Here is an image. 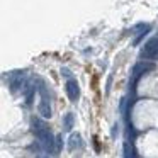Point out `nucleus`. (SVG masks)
Returning <instances> with one entry per match:
<instances>
[{"mask_svg":"<svg viewBox=\"0 0 158 158\" xmlns=\"http://www.w3.org/2000/svg\"><path fill=\"white\" fill-rule=\"evenodd\" d=\"M39 94H41V100L38 104V110H39V116L43 119H49L51 117V102H49V97L46 94V87L44 83H39Z\"/></svg>","mask_w":158,"mask_h":158,"instance_id":"obj_2","label":"nucleus"},{"mask_svg":"<svg viewBox=\"0 0 158 158\" xmlns=\"http://www.w3.org/2000/svg\"><path fill=\"white\" fill-rule=\"evenodd\" d=\"M123 158H136L134 148L129 141H124V144H123Z\"/></svg>","mask_w":158,"mask_h":158,"instance_id":"obj_7","label":"nucleus"},{"mask_svg":"<svg viewBox=\"0 0 158 158\" xmlns=\"http://www.w3.org/2000/svg\"><path fill=\"white\" fill-rule=\"evenodd\" d=\"M151 68H153V65H151V63H138V65L133 68V75H131V82H133V92H134V87H136L139 77H143L144 73H148Z\"/></svg>","mask_w":158,"mask_h":158,"instance_id":"obj_4","label":"nucleus"},{"mask_svg":"<svg viewBox=\"0 0 158 158\" xmlns=\"http://www.w3.org/2000/svg\"><path fill=\"white\" fill-rule=\"evenodd\" d=\"M83 146V141H82V136L77 133H73L72 136L68 138V150H75V148H82Z\"/></svg>","mask_w":158,"mask_h":158,"instance_id":"obj_6","label":"nucleus"},{"mask_svg":"<svg viewBox=\"0 0 158 158\" xmlns=\"http://www.w3.org/2000/svg\"><path fill=\"white\" fill-rule=\"evenodd\" d=\"M34 94H36V89H29L27 92H26V107H31L32 99H34Z\"/></svg>","mask_w":158,"mask_h":158,"instance_id":"obj_9","label":"nucleus"},{"mask_svg":"<svg viewBox=\"0 0 158 158\" xmlns=\"http://www.w3.org/2000/svg\"><path fill=\"white\" fill-rule=\"evenodd\" d=\"M73 124H75V117H73V114L72 112H68L65 117H63V131H72V127H73Z\"/></svg>","mask_w":158,"mask_h":158,"instance_id":"obj_8","label":"nucleus"},{"mask_svg":"<svg viewBox=\"0 0 158 158\" xmlns=\"http://www.w3.org/2000/svg\"><path fill=\"white\" fill-rule=\"evenodd\" d=\"M141 58L148 61L158 60V38H151L144 43V46L141 48Z\"/></svg>","mask_w":158,"mask_h":158,"instance_id":"obj_3","label":"nucleus"},{"mask_svg":"<svg viewBox=\"0 0 158 158\" xmlns=\"http://www.w3.org/2000/svg\"><path fill=\"white\" fill-rule=\"evenodd\" d=\"M32 129H34V136L38 138V141L43 144L46 151L55 153L56 148V138L53 136L49 126L41 119V117H32Z\"/></svg>","mask_w":158,"mask_h":158,"instance_id":"obj_1","label":"nucleus"},{"mask_svg":"<svg viewBox=\"0 0 158 158\" xmlns=\"http://www.w3.org/2000/svg\"><path fill=\"white\" fill-rule=\"evenodd\" d=\"M65 90H66V95H68V99L72 100V102H77V100H78V97H80V87H78V83H77V80H73V78L66 80Z\"/></svg>","mask_w":158,"mask_h":158,"instance_id":"obj_5","label":"nucleus"}]
</instances>
